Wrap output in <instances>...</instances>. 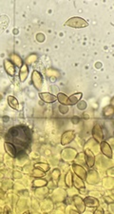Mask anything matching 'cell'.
<instances>
[{
    "label": "cell",
    "mask_w": 114,
    "mask_h": 214,
    "mask_svg": "<svg viewBox=\"0 0 114 214\" xmlns=\"http://www.w3.org/2000/svg\"><path fill=\"white\" fill-rule=\"evenodd\" d=\"M66 25L72 27V28H85L89 24L83 18L76 16V17H72V18L69 19L68 21L66 22Z\"/></svg>",
    "instance_id": "6da1fadb"
},
{
    "label": "cell",
    "mask_w": 114,
    "mask_h": 214,
    "mask_svg": "<svg viewBox=\"0 0 114 214\" xmlns=\"http://www.w3.org/2000/svg\"><path fill=\"white\" fill-rule=\"evenodd\" d=\"M32 82L34 84L35 88L37 89H41L42 88V83H43V78H42V75L40 74V72H38L37 71H34L32 72Z\"/></svg>",
    "instance_id": "7a4b0ae2"
},
{
    "label": "cell",
    "mask_w": 114,
    "mask_h": 214,
    "mask_svg": "<svg viewBox=\"0 0 114 214\" xmlns=\"http://www.w3.org/2000/svg\"><path fill=\"white\" fill-rule=\"evenodd\" d=\"M39 97L46 103H54L57 100V97L55 95L49 93V92H40Z\"/></svg>",
    "instance_id": "3957f363"
},
{
    "label": "cell",
    "mask_w": 114,
    "mask_h": 214,
    "mask_svg": "<svg viewBox=\"0 0 114 214\" xmlns=\"http://www.w3.org/2000/svg\"><path fill=\"white\" fill-rule=\"evenodd\" d=\"M83 96L82 92H78L75 94L70 95V97H68V106H71V105H75L76 103L79 102V100L81 99V97Z\"/></svg>",
    "instance_id": "277c9868"
},
{
    "label": "cell",
    "mask_w": 114,
    "mask_h": 214,
    "mask_svg": "<svg viewBox=\"0 0 114 214\" xmlns=\"http://www.w3.org/2000/svg\"><path fill=\"white\" fill-rule=\"evenodd\" d=\"M101 149H102L103 153L106 156H108L109 158H112V151H111V149L109 146L108 143H106V142H102L101 143Z\"/></svg>",
    "instance_id": "5b68a950"
},
{
    "label": "cell",
    "mask_w": 114,
    "mask_h": 214,
    "mask_svg": "<svg viewBox=\"0 0 114 214\" xmlns=\"http://www.w3.org/2000/svg\"><path fill=\"white\" fill-rule=\"evenodd\" d=\"M5 149H6V151H7V152H8L11 156L15 157V155H16V149H15V146H13V145H11V144L9 143V142H6V143H5Z\"/></svg>",
    "instance_id": "8992f818"
},
{
    "label": "cell",
    "mask_w": 114,
    "mask_h": 214,
    "mask_svg": "<svg viewBox=\"0 0 114 214\" xmlns=\"http://www.w3.org/2000/svg\"><path fill=\"white\" fill-rule=\"evenodd\" d=\"M8 103L9 105L15 109H19V104H18V101L15 97L13 96H8Z\"/></svg>",
    "instance_id": "52a82bcc"
},
{
    "label": "cell",
    "mask_w": 114,
    "mask_h": 214,
    "mask_svg": "<svg viewBox=\"0 0 114 214\" xmlns=\"http://www.w3.org/2000/svg\"><path fill=\"white\" fill-rule=\"evenodd\" d=\"M28 73H29V70L27 68L26 64H23L22 68H21V72H20V80L22 82L26 80V78L28 77Z\"/></svg>",
    "instance_id": "ba28073f"
},
{
    "label": "cell",
    "mask_w": 114,
    "mask_h": 214,
    "mask_svg": "<svg viewBox=\"0 0 114 214\" xmlns=\"http://www.w3.org/2000/svg\"><path fill=\"white\" fill-rule=\"evenodd\" d=\"M5 68H6V71L8 70V69H10V70L7 72L9 74H11V75L15 74V67H13V65L9 60H5Z\"/></svg>",
    "instance_id": "9c48e42d"
},
{
    "label": "cell",
    "mask_w": 114,
    "mask_h": 214,
    "mask_svg": "<svg viewBox=\"0 0 114 214\" xmlns=\"http://www.w3.org/2000/svg\"><path fill=\"white\" fill-rule=\"evenodd\" d=\"M57 100L63 105L68 106V96L65 95L64 93H59L57 95Z\"/></svg>",
    "instance_id": "30bf717a"
}]
</instances>
